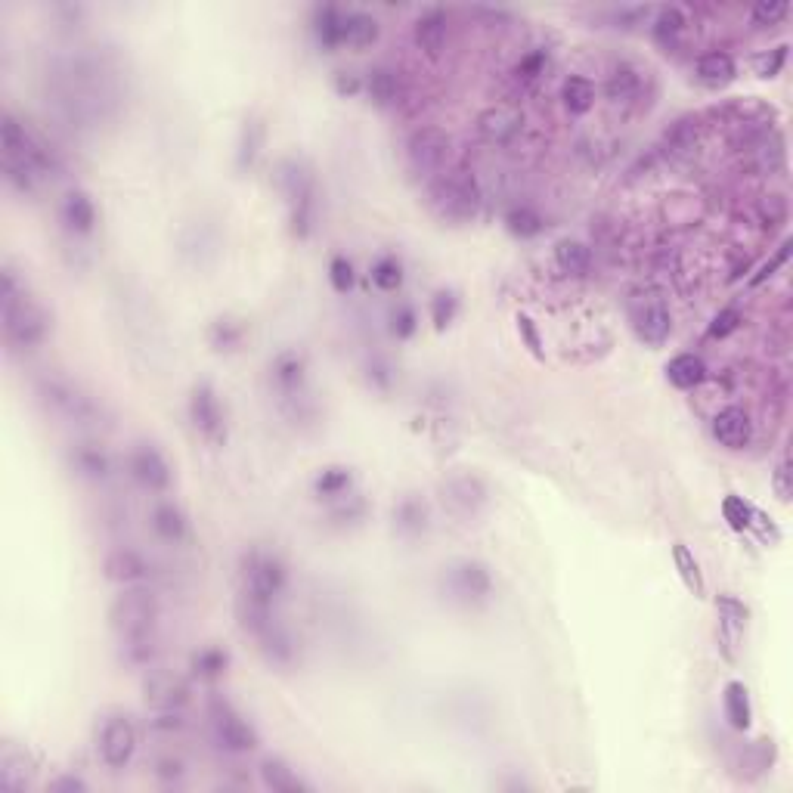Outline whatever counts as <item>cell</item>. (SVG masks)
Returning <instances> with one entry per match:
<instances>
[{"mask_svg": "<svg viewBox=\"0 0 793 793\" xmlns=\"http://www.w3.org/2000/svg\"><path fill=\"white\" fill-rule=\"evenodd\" d=\"M56 106L69 121H97L115 103V75L97 56H69L53 72Z\"/></svg>", "mask_w": 793, "mask_h": 793, "instance_id": "cell-1", "label": "cell"}, {"mask_svg": "<svg viewBox=\"0 0 793 793\" xmlns=\"http://www.w3.org/2000/svg\"><path fill=\"white\" fill-rule=\"evenodd\" d=\"M0 279H4V285H0V304H4L7 344L22 347V351L44 344L50 335V313L35 298L25 295V289L19 285V279L10 267H4Z\"/></svg>", "mask_w": 793, "mask_h": 793, "instance_id": "cell-2", "label": "cell"}, {"mask_svg": "<svg viewBox=\"0 0 793 793\" xmlns=\"http://www.w3.org/2000/svg\"><path fill=\"white\" fill-rule=\"evenodd\" d=\"M276 183L289 205V230L298 239H307L316 220V180L301 158H282L276 168Z\"/></svg>", "mask_w": 793, "mask_h": 793, "instance_id": "cell-3", "label": "cell"}, {"mask_svg": "<svg viewBox=\"0 0 793 793\" xmlns=\"http://www.w3.org/2000/svg\"><path fill=\"white\" fill-rule=\"evenodd\" d=\"M38 397L50 412H56V416H62L72 425L90 428V425L103 422V406L93 400V394H87L78 382H72V378H66V375H56V372L41 375L38 378Z\"/></svg>", "mask_w": 793, "mask_h": 793, "instance_id": "cell-4", "label": "cell"}, {"mask_svg": "<svg viewBox=\"0 0 793 793\" xmlns=\"http://www.w3.org/2000/svg\"><path fill=\"white\" fill-rule=\"evenodd\" d=\"M289 589V567L273 552L251 549L242 558V595L239 601H251L261 608H276V601Z\"/></svg>", "mask_w": 793, "mask_h": 793, "instance_id": "cell-5", "label": "cell"}, {"mask_svg": "<svg viewBox=\"0 0 793 793\" xmlns=\"http://www.w3.org/2000/svg\"><path fill=\"white\" fill-rule=\"evenodd\" d=\"M428 205L440 220H447V224H468V220L478 217L481 189L474 183V177L465 171L440 174L428 183Z\"/></svg>", "mask_w": 793, "mask_h": 793, "instance_id": "cell-6", "label": "cell"}, {"mask_svg": "<svg viewBox=\"0 0 793 793\" xmlns=\"http://www.w3.org/2000/svg\"><path fill=\"white\" fill-rule=\"evenodd\" d=\"M158 623V598L143 586H124V592L112 601L109 626L118 642L155 636Z\"/></svg>", "mask_w": 793, "mask_h": 793, "instance_id": "cell-7", "label": "cell"}, {"mask_svg": "<svg viewBox=\"0 0 793 793\" xmlns=\"http://www.w3.org/2000/svg\"><path fill=\"white\" fill-rule=\"evenodd\" d=\"M440 583H443V592H447L456 605H465V608H478V605H484V601H490V595H493L490 567L484 561H474V558L450 561L447 567H443Z\"/></svg>", "mask_w": 793, "mask_h": 793, "instance_id": "cell-8", "label": "cell"}, {"mask_svg": "<svg viewBox=\"0 0 793 793\" xmlns=\"http://www.w3.org/2000/svg\"><path fill=\"white\" fill-rule=\"evenodd\" d=\"M629 323H632V332L639 335V341L660 347L673 335V310L660 292L648 289L629 301Z\"/></svg>", "mask_w": 793, "mask_h": 793, "instance_id": "cell-9", "label": "cell"}, {"mask_svg": "<svg viewBox=\"0 0 793 793\" xmlns=\"http://www.w3.org/2000/svg\"><path fill=\"white\" fill-rule=\"evenodd\" d=\"M450 149H453V140L447 131L440 128H419L412 131V137L406 140V162H409V171L416 177H425L428 183L434 177L443 174L450 162Z\"/></svg>", "mask_w": 793, "mask_h": 793, "instance_id": "cell-10", "label": "cell"}, {"mask_svg": "<svg viewBox=\"0 0 793 793\" xmlns=\"http://www.w3.org/2000/svg\"><path fill=\"white\" fill-rule=\"evenodd\" d=\"M208 722H211V735L214 741L224 747L227 753H248L261 744L255 725H251L230 701L224 697H214L208 707Z\"/></svg>", "mask_w": 793, "mask_h": 793, "instance_id": "cell-11", "label": "cell"}, {"mask_svg": "<svg viewBox=\"0 0 793 793\" xmlns=\"http://www.w3.org/2000/svg\"><path fill=\"white\" fill-rule=\"evenodd\" d=\"M186 416L202 440L217 443V447L227 440V412H224V406H220L214 385H208V382L193 385L189 400H186Z\"/></svg>", "mask_w": 793, "mask_h": 793, "instance_id": "cell-12", "label": "cell"}, {"mask_svg": "<svg viewBox=\"0 0 793 793\" xmlns=\"http://www.w3.org/2000/svg\"><path fill=\"white\" fill-rule=\"evenodd\" d=\"M270 382L279 403L301 419V403L307 400V360L301 351H282L270 363Z\"/></svg>", "mask_w": 793, "mask_h": 793, "instance_id": "cell-13", "label": "cell"}, {"mask_svg": "<svg viewBox=\"0 0 793 793\" xmlns=\"http://www.w3.org/2000/svg\"><path fill=\"white\" fill-rule=\"evenodd\" d=\"M137 725L128 719V716H109L103 722V732H100V759L112 769V772H121L131 766V759L137 753Z\"/></svg>", "mask_w": 793, "mask_h": 793, "instance_id": "cell-14", "label": "cell"}, {"mask_svg": "<svg viewBox=\"0 0 793 793\" xmlns=\"http://www.w3.org/2000/svg\"><path fill=\"white\" fill-rule=\"evenodd\" d=\"M128 468H131V478L149 493H165L174 481L168 459L162 456V450L152 447V443H137L128 456Z\"/></svg>", "mask_w": 793, "mask_h": 793, "instance_id": "cell-15", "label": "cell"}, {"mask_svg": "<svg viewBox=\"0 0 793 793\" xmlns=\"http://www.w3.org/2000/svg\"><path fill=\"white\" fill-rule=\"evenodd\" d=\"M524 131V112L512 103L487 106L478 115V134L490 146H512Z\"/></svg>", "mask_w": 793, "mask_h": 793, "instance_id": "cell-16", "label": "cell"}, {"mask_svg": "<svg viewBox=\"0 0 793 793\" xmlns=\"http://www.w3.org/2000/svg\"><path fill=\"white\" fill-rule=\"evenodd\" d=\"M103 574L109 583H118V586H143L152 580V564L146 561L143 552L131 546H118L103 558Z\"/></svg>", "mask_w": 793, "mask_h": 793, "instance_id": "cell-17", "label": "cell"}, {"mask_svg": "<svg viewBox=\"0 0 793 793\" xmlns=\"http://www.w3.org/2000/svg\"><path fill=\"white\" fill-rule=\"evenodd\" d=\"M143 697H146V707H152V713L155 710H186L189 685L174 673L155 670L143 682Z\"/></svg>", "mask_w": 793, "mask_h": 793, "instance_id": "cell-18", "label": "cell"}, {"mask_svg": "<svg viewBox=\"0 0 793 793\" xmlns=\"http://www.w3.org/2000/svg\"><path fill=\"white\" fill-rule=\"evenodd\" d=\"M443 502L450 505V512L471 518L487 505V484L478 474H456V478L443 484Z\"/></svg>", "mask_w": 793, "mask_h": 793, "instance_id": "cell-19", "label": "cell"}, {"mask_svg": "<svg viewBox=\"0 0 793 793\" xmlns=\"http://www.w3.org/2000/svg\"><path fill=\"white\" fill-rule=\"evenodd\" d=\"M716 614H719V642L728 660H735V648L744 639V629L750 620V608L735 595H719L716 598Z\"/></svg>", "mask_w": 793, "mask_h": 793, "instance_id": "cell-20", "label": "cell"}, {"mask_svg": "<svg viewBox=\"0 0 793 793\" xmlns=\"http://www.w3.org/2000/svg\"><path fill=\"white\" fill-rule=\"evenodd\" d=\"M713 437L719 440V447L725 450H744L750 447V440H753V419H750V412L741 409V406H725L716 412V419H713Z\"/></svg>", "mask_w": 793, "mask_h": 793, "instance_id": "cell-21", "label": "cell"}, {"mask_svg": "<svg viewBox=\"0 0 793 793\" xmlns=\"http://www.w3.org/2000/svg\"><path fill=\"white\" fill-rule=\"evenodd\" d=\"M412 38L416 47L428 56H440L443 47L450 41V13L443 7H428L412 22Z\"/></svg>", "mask_w": 793, "mask_h": 793, "instance_id": "cell-22", "label": "cell"}, {"mask_svg": "<svg viewBox=\"0 0 793 793\" xmlns=\"http://www.w3.org/2000/svg\"><path fill=\"white\" fill-rule=\"evenodd\" d=\"M648 72H642L639 66H632V62H620V66L611 69L608 81H605V97L614 103V106H636L642 103L645 97V78Z\"/></svg>", "mask_w": 793, "mask_h": 793, "instance_id": "cell-23", "label": "cell"}, {"mask_svg": "<svg viewBox=\"0 0 793 793\" xmlns=\"http://www.w3.org/2000/svg\"><path fill=\"white\" fill-rule=\"evenodd\" d=\"M59 217L75 236H90L97 230V205H93L90 193H84V189H69L59 205Z\"/></svg>", "mask_w": 793, "mask_h": 793, "instance_id": "cell-24", "label": "cell"}, {"mask_svg": "<svg viewBox=\"0 0 793 793\" xmlns=\"http://www.w3.org/2000/svg\"><path fill=\"white\" fill-rule=\"evenodd\" d=\"M694 78L704 87L719 90V87L732 84L738 78V62L732 53H725V50H707L694 62Z\"/></svg>", "mask_w": 793, "mask_h": 793, "instance_id": "cell-25", "label": "cell"}, {"mask_svg": "<svg viewBox=\"0 0 793 793\" xmlns=\"http://www.w3.org/2000/svg\"><path fill=\"white\" fill-rule=\"evenodd\" d=\"M685 31H688V13H685V7H676V4L660 7V10L654 13V19H651V38H654V44H660L666 53L676 50V47L682 44Z\"/></svg>", "mask_w": 793, "mask_h": 793, "instance_id": "cell-26", "label": "cell"}, {"mask_svg": "<svg viewBox=\"0 0 793 793\" xmlns=\"http://www.w3.org/2000/svg\"><path fill=\"white\" fill-rule=\"evenodd\" d=\"M149 524H152L155 536L165 539V543H171V546L183 543V539L189 536V518H186V512L180 509V505L171 502V499H162L155 505L152 515H149Z\"/></svg>", "mask_w": 793, "mask_h": 793, "instance_id": "cell-27", "label": "cell"}, {"mask_svg": "<svg viewBox=\"0 0 793 793\" xmlns=\"http://www.w3.org/2000/svg\"><path fill=\"white\" fill-rule=\"evenodd\" d=\"M697 143H701V124H697V118L688 115V118L673 121V128L663 134L657 149H660V155L679 162V158H688L697 149Z\"/></svg>", "mask_w": 793, "mask_h": 793, "instance_id": "cell-28", "label": "cell"}, {"mask_svg": "<svg viewBox=\"0 0 793 793\" xmlns=\"http://www.w3.org/2000/svg\"><path fill=\"white\" fill-rule=\"evenodd\" d=\"M666 382L679 391H694L707 382V363L697 354H676L666 363Z\"/></svg>", "mask_w": 793, "mask_h": 793, "instance_id": "cell-29", "label": "cell"}, {"mask_svg": "<svg viewBox=\"0 0 793 793\" xmlns=\"http://www.w3.org/2000/svg\"><path fill=\"white\" fill-rule=\"evenodd\" d=\"M313 496L323 499V502H335L347 493H354V468L347 465H326L316 471L313 478Z\"/></svg>", "mask_w": 793, "mask_h": 793, "instance_id": "cell-30", "label": "cell"}, {"mask_svg": "<svg viewBox=\"0 0 793 793\" xmlns=\"http://www.w3.org/2000/svg\"><path fill=\"white\" fill-rule=\"evenodd\" d=\"M394 530L406 539H416L428 530V505L416 493L403 496L394 505Z\"/></svg>", "mask_w": 793, "mask_h": 793, "instance_id": "cell-31", "label": "cell"}, {"mask_svg": "<svg viewBox=\"0 0 793 793\" xmlns=\"http://www.w3.org/2000/svg\"><path fill=\"white\" fill-rule=\"evenodd\" d=\"M72 468L87 481H106L112 474V459L100 443H75L72 450Z\"/></svg>", "mask_w": 793, "mask_h": 793, "instance_id": "cell-32", "label": "cell"}, {"mask_svg": "<svg viewBox=\"0 0 793 793\" xmlns=\"http://www.w3.org/2000/svg\"><path fill=\"white\" fill-rule=\"evenodd\" d=\"M722 710H725V719L728 725L735 728V732H747L750 722H753V704H750V691L744 682H728L725 691H722Z\"/></svg>", "mask_w": 793, "mask_h": 793, "instance_id": "cell-33", "label": "cell"}, {"mask_svg": "<svg viewBox=\"0 0 793 793\" xmlns=\"http://www.w3.org/2000/svg\"><path fill=\"white\" fill-rule=\"evenodd\" d=\"M313 35L326 50L344 47V10L335 4H323L313 10Z\"/></svg>", "mask_w": 793, "mask_h": 793, "instance_id": "cell-34", "label": "cell"}, {"mask_svg": "<svg viewBox=\"0 0 793 793\" xmlns=\"http://www.w3.org/2000/svg\"><path fill=\"white\" fill-rule=\"evenodd\" d=\"M261 781L267 790L273 793H301V790H310L307 781H301V775L285 763L279 756H267L261 763Z\"/></svg>", "mask_w": 793, "mask_h": 793, "instance_id": "cell-35", "label": "cell"}, {"mask_svg": "<svg viewBox=\"0 0 793 793\" xmlns=\"http://www.w3.org/2000/svg\"><path fill=\"white\" fill-rule=\"evenodd\" d=\"M382 35V25L366 10H344V47H372Z\"/></svg>", "mask_w": 793, "mask_h": 793, "instance_id": "cell-36", "label": "cell"}, {"mask_svg": "<svg viewBox=\"0 0 793 793\" xmlns=\"http://www.w3.org/2000/svg\"><path fill=\"white\" fill-rule=\"evenodd\" d=\"M561 103L570 115H586L595 106V84L586 75H567L561 84Z\"/></svg>", "mask_w": 793, "mask_h": 793, "instance_id": "cell-37", "label": "cell"}, {"mask_svg": "<svg viewBox=\"0 0 793 793\" xmlns=\"http://www.w3.org/2000/svg\"><path fill=\"white\" fill-rule=\"evenodd\" d=\"M555 264L567 276H586L592 267V248L580 239H561L555 242Z\"/></svg>", "mask_w": 793, "mask_h": 793, "instance_id": "cell-38", "label": "cell"}, {"mask_svg": "<svg viewBox=\"0 0 793 793\" xmlns=\"http://www.w3.org/2000/svg\"><path fill=\"white\" fill-rule=\"evenodd\" d=\"M505 230H509L515 239H536L539 233L546 230V220L533 205H512L502 217Z\"/></svg>", "mask_w": 793, "mask_h": 793, "instance_id": "cell-39", "label": "cell"}, {"mask_svg": "<svg viewBox=\"0 0 793 793\" xmlns=\"http://www.w3.org/2000/svg\"><path fill=\"white\" fill-rule=\"evenodd\" d=\"M369 279L378 292H400L403 289V282H406V267L397 255H382V258H375L372 267H369Z\"/></svg>", "mask_w": 793, "mask_h": 793, "instance_id": "cell-40", "label": "cell"}, {"mask_svg": "<svg viewBox=\"0 0 793 793\" xmlns=\"http://www.w3.org/2000/svg\"><path fill=\"white\" fill-rule=\"evenodd\" d=\"M366 93H369V100H372L375 106H382V109L394 106V103L400 100V81H397V72H391V69H385V66L372 69L369 78H366Z\"/></svg>", "mask_w": 793, "mask_h": 793, "instance_id": "cell-41", "label": "cell"}, {"mask_svg": "<svg viewBox=\"0 0 793 793\" xmlns=\"http://www.w3.org/2000/svg\"><path fill=\"white\" fill-rule=\"evenodd\" d=\"M189 670H193V676H199L205 682H217L220 676L230 670V654L224 648H217V645H208V648L193 654V660H189Z\"/></svg>", "mask_w": 793, "mask_h": 793, "instance_id": "cell-42", "label": "cell"}, {"mask_svg": "<svg viewBox=\"0 0 793 793\" xmlns=\"http://www.w3.org/2000/svg\"><path fill=\"white\" fill-rule=\"evenodd\" d=\"M264 137H267V131H264V124H261V121L248 118V121L242 124L239 149H236V165H239V171H245V168H251V165L258 162L261 146H264Z\"/></svg>", "mask_w": 793, "mask_h": 793, "instance_id": "cell-43", "label": "cell"}, {"mask_svg": "<svg viewBox=\"0 0 793 793\" xmlns=\"http://www.w3.org/2000/svg\"><path fill=\"white\" fill-rule=\"evenodd\" d=\"M242 341H245V326L239 320H233V316H217V320L208 326V344L220 354L236 351Z\"/></svg>", "mask_w": 793, "mask_h": 793, "instance_id": "cell-44", "label": "cell"}, {"mask_svg": "<svg viewBox=\"0 0 793 793\" xmlns=\"http://www.w3.org/2000/svg\"><path fill=\"white\" fill-rule=\"evenodd\" d=\"M673 561H676V570H679V577L685 583V589L697 598H704V574H701V564H697L694 552L685 546V543H676L673 546Z\"/></svg>", "mask_w": 793, "mask_h": 793, "instance_id": "cell-45", "label": "cell"}, {"mask_svg": "<svg viewBox=\"0 0 793 793\" xmlns=\"http://www.w3.org/2000/svg\"><path fill=\"white\" fill-rule=\"evenodd\" d=\"M25 753L22 750H13V747H4V756H0V787L7 793H16V790H25L28 784V772H25Z\"/></svg>", "mask_w": 793, "mask_h": 793, "instance_id": "cell-46", "label": "cell"}, {"mask_svg": "<svg viewBox=\"0 0 793 793\" xmlns=\"http://www.w3.org/2000/svg\"><path fill=\"white\" fill-rule=\"evenodd\" d=\"M459 307H462V301H459V292L456 289H440V292H434V298H431V323H434V329L437 332H447L456 323Z\"/></svg>", "mask_w": 793, "mask_h": 793, "instance_id": "cell-47", "label": "cell"}, {"mask_svg": "<svg viewBox=\"0 0 793 793\" xmlns=\"http://www.w3.org/2000/svg\"><path fill=\"white\" fill-rule=\"evenodd\" d=\"M722 518L725 524L732 527L735 533H747L753 527V518H756V509L744 499V496H735V493H728L722 499Z\"/></svg>", "mask_w": 793, "mask_h": 793, "instance_id": "cell-48", "label": "cell"}, {"mask_svg": "<svg viewBox=\"0 0 793 793\" xmlns=\"http://www.w3.org/2000/svg\"><path fill=\"white\" fill-rule=\"evenodd\" d=\"M388 329L397 341H409L412 335L419 332V313L412 304L406 301H397L391 310H388Z\"/></svg>", "mask_w": 793, "mask_h": 793, "instance_id": "cell-49", "label": "cell"}, {"mask_svg": "<svg viewBox=\"0 0 793 793\" xmlns=\"http://www.w3.org/2000/svg\"><path fill=\"white\" fill-rule=\"evenodd\" d=\"M546 69H549V50H546V47H536V50L524 53V56L515 62L512 75H515V81H521V84H533L536 78H543V75H546Z\"/></svg>", "mask_w": 793, "mask_h": 793, "instance_id": "cell-50", "label": "cell"}, {"mask_svg": "<svg viewBox=\"0 0 793 793\" xmlns=\"http://www.w3.org/2000/svg\"><path fill=\"white\" fill-rule=\"evenodd\" d=\"M329 285L338 295H351L357 285V267L347 255H335L329 261Z\"/></svg>", "mask_w": 793, "mask_h": 793, "instance_id": "cell-51", "label": "cell"}, {"mask_svg": "<svg viewBox=\"0 0 793 793\" xmlns=\"http://www.w3.org/2000/svg\"><path fill=\"white\" fill-rule=\"evenodd\" d=\"M787 53H790V44H778V47H772V50H766V53H759V56L753 59L756 75H759V78H766V81L778 78V75L784 72V66H787Z\"/></svg>", "mask_w": 793, "mask_h": 793, "instance_id": "cell-52", "label": "cell"}, {"mask_svg": "<svg viewBox=\"0 0 793 793\" xmlns=\"http://www.w3.org/2000/svg\"><path fill=\"white\" fill-rule=\"evenodd\" d=\"M329 505H332L329 518L338 521V524H357V521H363V515H366V502H363L357 493H347V496H341V499H335V502H329Z\"/></svg>", "mask_w": 793, "mask_h": 793, "instance_id": "cell-53", "label": "cell"}, {"mask_svg": "<svg viewBox=\"0 0 793 793\" xmlns=\"http://www.w3.org/2000/svg\"><path fill=\"white\" fill-rule=\"evenodd\" d=\"M741 323H744V313H741L738 307H722V310L713 316V323H710L707 335L722 341V338H728V335H735V332L741 329Z\"/></svg>", "mask_w": 793, "mask_h": 793, "instance_id": "cell-54", "label": "cell"}, {"mask_svg": "<svg viewBox=\"0 0 793 793\" xmlns=\"http://www.w3.org/2000/svg\"><path fill=\"white\" fill-rule=\"evenodd\" d=\"M790 248H793V239H784V242L778 245V251H775V255H772V258H769V261H766L763 267H759V270H756V276H750V282H747V285H750V289H756V285H763V282H769V279H772V276H775V273H778V270H781V267H784V264L790 261Z\"/></svg>", "mask_w": 793, "mask_h": 793, "instance_id": "cell-55", "label": "cell"}, {"mask_svg": "<svg viewBox=\"0 0 793 793\" xmlns=\"http://www.w3.org/2000/svg\"><path fill=\"white\" fill-rule=\"evenodd\" d=\"M787 13H790V4H784V0H769V4L763 0V4H756V7L750 10V19H753V25H759V28H769V25L784 22Z\"/></svg>", "mask_w": 793, "mask_h": 793, "instance_id": "cell-56", "label": "cell"}, {"mask_svg": "<svg viewBox=\"0 0 793 793\" xmlns=\"http://www.w3.org/2000/svg\"><path fill=\"white\" fill-rule=\"evenodd\" d=\"M759 214H763V227L766 230H778L787 224V202L784 196H766V202L759 205Z\"/></svg>", "mask_w": 793, "mask_h": 793, "instance_id": "cell-57", "label": "cell"}, {"mask_svg": "<svg viewBox=\"0 0 793 793\" xmlns=\"http://www.w3.org/2000/svg\"><path fill=\"white\" fill-rule=\"evenodd\" d=\"M152 775H155L158 781H162V784H180V781L186 778V766L180 763L177 756H158V759H155Z\"/></svg>", "mask_w": 793, "mask_h": 793, "instance_id": "cell-58", "label": "cell"}, {"mask_svg": "<svg viewBox=\"0 0 793 793\" xmlns=\"http://www.w3.org/2000/svg\"><path fill=\"white\" fill-rule=\"evenodd\" d=\"M518 335H521V341L527 344V351H530L536 360H543V338H539L536 323L530 320L527 313H518Z\"/></svg>", "mask_w": 793, "mask_h": 793, "instance_id": "cell-59", "label": "cell"}, {"mask_svg": "<svg viewBox=\"0 0 793 793\" xmlns=\"http://www.w3.org/2000/svg\"><path fill=\"white\" fill-rule=\"evenodd\" d=\"M790 478H793V471H790V459L787 456H781V462L775 465V471H772V487H775V496L781 499V502H790V493H793V484H790Z\"/></svg>", "mask_w": 793, "mask_h": 793, "instance_id": "cell-60", "label": "cell"}, {"mask_svg": "<svg viewBox=\"0 0 793 793\" xmlns=\"http://www.w3.org/2000/svg\"><path fill=\"white\" fill-rule=\"evenodd\" d=\"M363 87H366V81H360V75H354V72H335V93H338V97H357Z\"/></svg>", "mask_w": 793, "mask_h": 793, "instance_id": "cell-61", "label": "cell"}, {"mask_svg": "<svg viewBox=\"0 0 793 793\" xmlns=\"http://www.w3.org/2000/svg\"><path fill=\"white\" fill-rule=\"evenodd\" d=\"M369 382H372L378 391H388V388H391L394 375H391L388 360H372V363H369Z\"/></svg>", "mask_w": 793, "mask_h": 793, "instance_id": "cell-62", "label": "cell"}, {"mask_svg": "<svg viewBox=\"0 0 793 793\" xmlns=\"http://www.w3.org/2000/svg\"><path fill=\"white\" fill-rule=\"evenodd\" d=\"M50 790L53 793H84L87 790V781H81L78 775H62V778L50 781Z\"/></svg>", "mask_w": 793, "mask_h": 793, "instance_id": "cell-63", "label": "cell"}]
</instances>
